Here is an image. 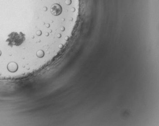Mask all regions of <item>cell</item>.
<instances>
[{
    "mask_svg": "<svg viewBox=\"0 0 159 126\" xmlns=\"http://www.w3.org/2000/svg\"><path fill=\"white\" fill-rule=\"evenodd\" d=\"M26 40L25 34L21 32H13L8 36L6 41L7 46L12 48L14 47H19L24 43Z\"/></svg>",
    "mask_w": 159,
    "mask_h": 126,
    "instance_id": "6da1fadb",
    "label": "cell"
}]
</instances>
